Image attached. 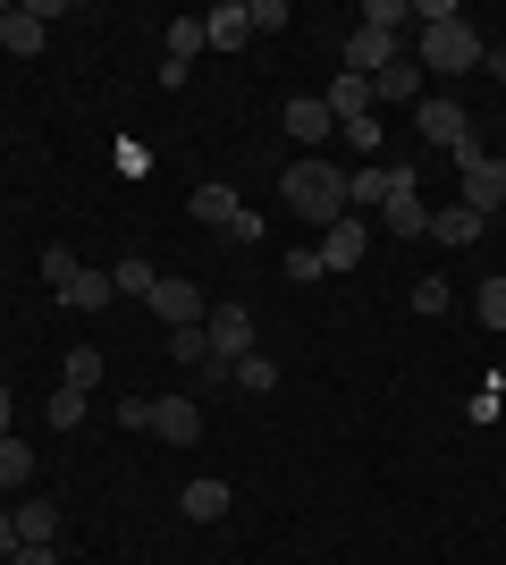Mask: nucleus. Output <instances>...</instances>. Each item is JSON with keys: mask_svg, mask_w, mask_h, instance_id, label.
<instances>
[{"mask_svg": "<svg viewBox=\"0 0 506 565\" xmlns=\"http://www.w3.org/2000/svg\"><path fill=\"white\" fill-rule=\"evenodd\" d=\"M279 194H288V212H295V220H313V228L346 220V169H337L330 152H304V161H288Z\"/></svg>", "mask_w": 506, "mask_h": 565, "instance_id": "obj_1", "label": "nucleus"}, {"mask_svg": "<svg viewBox=\"0 0 506 565\" xmlns=\"http://www.w3.org/2000/svg\"><path fill=\"white\" fill-rule=\"evenodd\" d=\"M456 203H464V212H482V220H498L506 212V161H489L482 143L456 152Z\"/></svg>", "mask_w": 506, "mask_h": 565, "instance_id": "obj_2", "label": "nucleus"}, {"mask_svg": "<svg viewBox=\"0 0 506 565\" xmlns=\"http://www.w3.org/2000/svg\"><path fill=\"white\" fill-rule=\"evenodd\" d=\"M413 127H422V143H439V152H473V110H464L456 94H422L413 102Z\"/></svg>", "mask_w": 506, "mask_h": 565, "instance_id": "obj_3", "label": "nucleus"}, {"mask_svg": "<svg viewBox=\"0 0 506 565\" xmlns=\"http://www.w3.org/2000/svg\"><path fill=\"white\" fill-rule=\"evenodd\" d=\"M388 236H431V203L413 194V161H388Z\"/></svg>", "mask_w": 506, "mask_h": 565, "instance_id": "obj_4", "label": "nucleus"}, {"mask_svg": "<svg viewBox=\"0 0 506 565\" xmlns=\"http://www.w3.org/2000/svg\"><path fill=\"white\" fill-rule=\"evenodd\" d=\"M203 338H212L219 363H245V354H254V312L245 305H212L203 312Z\"/></svg>", "mask_w": 506, "mask_h": 565, "instance_id": "obj_5", "label": "nucleus"}, {"mask_svg": "<svg viewBox=\"0 0 506 565\" xmlns=\"http://www.w3.org/2000/svg\"><path fill=\"white\" fill-rule=\"evenodd\" d=\"M0 43L18 51V60H34V51L51 43V9L43 0H9V9H0Z\"/></svg>", "mask_w": 506, "mask_h": 565, "instance_id": "obj_6", "label": "nucleus"}, {"mask_svg": "<svg viewBox=\"0 0 506 565\" xmlns=\"http://www.w3.org/2000/svg\"><path fill=\"white\" fill-rule=\"evenodd\" d=\"M279 127H288V136L304 143V152H321V143L337 136V118H330V102H321V94H295L288 110H279Z\"/></svg>", "mask_w": 506, "mask_h": 565, "instance_id": "obj_7", "label": "nucleus"}, {"mask_svg": "<svg viewBox=\"0 0 506 565\" xmlns=\"http://www.w3.org/2000/svg\"><path fill=\"white\" fill-rule=\"evenodd\" d=\"M144 305L161 312L169 330H194V321L212 312V296H203V287H186V279H161V287H152V296H144Z\"/></svg>", "mask_w": 506, "mask_h": 565, "instance_id": "obj_8", "label": "nucleus"}, {"mask_svg": "<svg viewBox=\"0 0 506 565\" xmlns=\"http://www.w3.org/2000/svg\"><path fill=\"white\" fill-rule=\"evenodd\" d=\"M363 254H372V236H363V220H330L321 228V270H363Z\"/></svg>", "mask_w": 506, "mask_h": 565, "instance_id": "obj_9", "label": "nucleus"}, {"mask_svg": "<svg viewBox=\"0 0 506 565\" xmlns=\"http://www.w3.org/2000/svg\"><path fill=\"white\" fill-rule=\"evenodd\" d=\"M51 296H60L68 312H101V305H119V287H110V270H85V262H76V270H68L60 287H51Z\"/></svg>", "mask_w": 506, "mask_h": 565, "instance_id": "obj_10", "label": "nucleus"}, {"mask_svg": "<svg viewBox=\"0 0 506 565\" xmlns=\"http://www.w3.org/2000/svg\"><path fill=\"white\" fill-rule=\"evenodd\" d=\"M397 51H406L397 34H380V25H355V34H346V76H380Z\"/></svg>", "mask_w": 506, "mask_h": 565, "instance_id": "obj_11", "label": "nucleus"}, {"mask_svg": "<svg viewBox=\"0 0 506 565\" xmlns=\"http://www.w3.org/2000/svg\"><path fill=\"white\" fill-rule=\"evenodd\" d=\"M152 430L177 439V448H194V439H203V405L194 397H152Z\"/></svg>", "mask_w": 506, "mask_h": 565, "instance_id": "obj_12", "label": "nucleus"}, {"mask_svg": "<svg viewBox=\"0 0 506 565\" xmlns=\"http://www.w3.org/2000/svg\"><path fill=\"white\" fill-rule=\"evenodd\" d=\"M101 380H110V354H101V347H68V354H60V388H76V397H94Z\"/></svg>", "mask_w": 506, "mask_h": 565, "instance_id": "obj_13", "label": "nucleus"}, {"mask_svg": "<svg viewBox=\"0 0 506 565\" xmlns=\"http://www.w3.org/2000/svg\"><path fill=\"white\" fill-rule=\"evenodd\" d=\"M372 102H422V60H413V51H397V60L372 76Z\"/></svg>", "mask_w": 506, "mask_h": 565, "instance_id": "obj_14", "label": "nucleus"}, {"mask_svg": "<svg viewBox=\"0 0 506 565\" xmlns=\"http://www.w3.org/2000/svg\"><path fill=\"white\" fill-rule=\"evenodd\" d=\"M321 102H330V118H337V127H355V118H372V76H346V68H337Z\"/></svg>", "mask_w": 506, "mask_h": 565, "instance_id": "obj_15", "label": "nucleus"}, {"mask_svg": "<svg viewBox=\"0 0 506 565\" xmlns=\"http://www.w3.org/2000/svg\"><path fill=\"white\" fill-rule=\"evenodd\" d=\"M203 51H212L203 18H169V25H161V60H169V68H186V60H203Z\"/></svg>", "mask_w": 506, "mask_h": 565, "instance_id": "obj_16", "label": "nucleus"}, {"mask_svg": "<svg viewBox=\"0 0 506 565\" xmlns=\"http://www.w3.org/2000/svg\"><path fill=\"white\" fill-rule=\"evenodd\" d=\"M228 498H237V490L203 472V481H186V490H177V507H186V523H219V515H228Z\"/></svg>", "mask_w": 506, "mask_h": 565, "instance_id": "obj_17", "label": "nucleus"}, {"mask_svg": "<svg viewBox=\"0 0 506 565\" xmlns=\"http://www.w3.org/2000/svg\"><path fill=\"white\" fill-rule=\"evenodd\" d=\"M203 34H212V51H237V43H254V18H245V0H219L212 18H203Z\"/></svg>", "mask_w": 506, "mask_h": 565, "instance_id": "obj_18", "label": "nucleus"}, {"mask_svg": "<svg viewBox=\"0 0 506 565\" xmlns=\"http://www.w3.org/2000/svg\"><path fill=\"white\" fill-rule=\"evenodd\" d=\"M186 220H203V228H228V220H237V186H219V178H212V186H194V194H186Z\"/></svg>", "mask_w": 506, "mask_h": 565, "instance_id": "obj_19", "label": "nucleus"}, {"mask_svg": "<svg viewBox=\"0 0 506 565\" xmlns=\"http://www.w3.org/2000/svg\"><path fill=\"white\" fill-rule=\"evenodd\" d=\"M431 236H439V245H456V254H464L473 236H489V220H482V212H464V203H448V212H431Z\"/></svg>", "mask_w": 506, "mask_h": 565, "instance_id": "obj_20", "label": "nucleus"}, {"mask_svg": "<svg viewBox=\"0 0 506 565\" xmlns=\"http://www.w3.org/2000/svg\"><path fill=\"white\" fill-rule=\"evenodd\" d=\"M18 532H25V548H51V532H60V507H51V498H25V507H18Z\"/></svg>", "mask_w": 506, "mask_h": 565, "instance_id": "obj_21", "label": "nucleus"}, {"mask_svg": "<svg viewBox=\"0 0 506 565\" xmlns=\"http://www.w3.org/2000/svg\"><path fill=\"white\" fill-rule=\"evenodd\" d=\"M388 203V169H346V212H372Z\"/></svg>", "mask_w": 506, "mask_h": 565, "instance_id": "obj_22", "label": "nucleus"}, {"mask_svg": "<svg viewBox=\"0 0 506 565\" xmlns=\"http://www.w3.org/2000/svg\"><path fill=\"white\" fill-rule=\"evenodd\" d=\"M228 380H237L245 397H270V388H279V363H270V354H245V363H228Z\"/></svg>", "mask_w": 506, "mask_h": 565, "instance_id": "obj_23", "label": "nucleus"}, {"mask_svg": "<svg viewBox=\"0 0 506 565\" xmlns=\"http://www.w3.org/2000/svg\"><path fill=\"white\" fill-rule=\"evenodd\" d=\"M25 481H34V448L9 430V439H0V490H25Z\"/></svg>", "mask_w": 506, "mask_h": 565, "instance_id": "obj_24", "label": "nucleus"}, {"mask_svg": "<svg viewBox=\"0 0 506 565\" xmlns=\"http://www.w3.org/2000/svg\"><path fill=\"white\" fill-rule=\"evenodd\" d=\"M169 363H186V372L219 363V354H212V338H203V321H194V330H169Z\"/></svg>", "mask_w": 506, "mask_h": 565, "instance_id": "obj_25", "label": "nucleus"}, {"mask_svg": "<svg viewBox=\"0 0 506 565\" xmlns=\"http://www.w3.org/2000/svg\"><path fill=\"white\" fill-rule=\"evenodd\" d=\"M110 287H119V296H152V287H161V270H152L144 254H119V270H110Z\"/></svg>", "mask_w": 506, "mask_h": 565, "instance_id": "obj_26", "label": "nucleus"}, {"mask_svg": "<svg viewBox=\"0 0 506 565\" xmlns=\"http://www.w3.org/2000/svg\"><path fill=\"white\" fill-rule=\"evenodd\" d=\"M363 25H380V34H406V25H413V0H363Z\"/></svg>", "mask_w": 506, "mask_h": 565, "instance_id": "obj_27", "label": "nucleus"}, {"mask_svg": "<svg viewBox=\"0 0 506 565\" xmlns=\"http://www.w3.org/2000/svg\"><path fill=\"white\" fill-rule=\"evenodd\" d=\"M473 312H482V330H506V279H482V287H473Z\"/></svg>", "mask_w": 506, "mask_h": 565, "instance_id": "obj_28", "label": "nucleus"}, {"mask_svg": "<svg viewBox=\"0 0 506 565\" xmlns=\"http://www.w3.org/2000/svg\"><path fill=\"white\" fill-rule=\"evenodd\" d=\"M448 305H456V296H448V279H413V312H422V321H439Z\"/></svg>", "mask_w": 506, "mask_h": 565, "instance_id": "obj_29", "label": "nucleus"}, {"mask_svg": "<svg viewBox=\"0 0 506 565\" xmlns=\"http://www.w3.org/2000/svg\"><path fill=\"white\" fill-rule=\"evenodd\" d=\"M85 423V397H76V388H51V430H76Z\"/></svg>", "mask_w": 506, "mask_h": 565, "instance_id": "obj_30", "label": "nucleus"}, {"mask_svg": "<svg viewBox=\"0 0 506 565\" xmlns=\"http://www.w3.org/2000/svg\"><path fill=\"white\" fill-rule=\"evenodd\" d=\"M245 18H254V34H279V25H288V0H245Z\"/></svg>", "mask_w": 506, "mask_h": 565, "instance_id": "obj_31", "label": "nucleus"}, {"mask_svg": "<svg viewBox=\"0 0 506 565\" xmlns=\"http://www.w3.org/2000/svg\"><path fill=\"white\" fill-rule=\"evenodd\" d=\"M346 136V152H380V118H355V127H337Z\"/></svg>", "mask_w": 506, "mask_h": 565, "instance_id": "obj_32", "label": "nucleus"}, {"mask_svg": "<svg viewBox=\"0 0 506 565\" xmlns=\"http://www.w3.org/2000/svg\"><path fill=\"white\" fill-rule=\"evenodd\" d=\"M119 178H152V152H144V143H136V136L119 143Z\"/></svg>", "mask_w": 506, "mask_h": 565, "instance_id": "obj_33", "label": "nucleus"}, {"mask_svg": "<svg viewBox=\"0 0 506 565\" xmlns=\"http://www.w3.org/2000/svg\"><path fill=\"white\" fill-rule=\"evenodd\" d=\"M119 430H152V397H119Z\"/></svg>", "mask_w": 506, "mask_h": 565, "instance_id": "obj_34", "label": "nucleus"}, {"mask_svg": "<svg viewBox=\"0 0 506 565\" xmlns=\"http://www.w3.org/2000/svg\"><path fill=\"white\" fill-rule=\"evenodd\" d=\"M228 236H237V245H254V236H262V212H254V203H237V220H228Z\"/></svg>", "mask_w": 506, "mask_h": 565, "instance_id": "obj_35", "label": "nucleus"}, {"mask_svg": "<svg viewBox=\"0 0 506 565\" xmlns=\"http://www.w3.org/2000/svg\"><path fill=\"white\" fill-rule=\"evenodd\" d=\"M25 548V532H18V507H0V557H18Z\"/></svg>", "mask_w": 506, "mask_h": 565, "instance_id": "obj_36", "label": "nucleus"}, {"mask_svg": "<svg viewBox=\"0 0 506 565\" xmlns=\"http://www.w3.org/2000/svg\"><path fill=\"white\" fill-rule=\"evenodd\" d=\"M482 68H489V76L506 85V43H489V51H482Z\"/></svg>", "mask_w": 506, "mask_h": 565, "instance_id": "obj_37", "label": "nucleus"}, {"mask_svg": "<svg viewBox=\"0 0 506 565\" xmlns=\"http://www.w3.org/2000/svg\"><path fill=\"white\" fill-rule=\"evenodd\" d=\"M9 565H60V557H51V548H18Z\"/></svg>", "mask_w": 506, "mask_h": 565, "instance_id": "obj_38", "label": "nucleus"}, {"mask_svg": "<svg viewBox=\"0 0 506 565\" xmlns=\"http://www.w3.org/2000/svg\"><path fill=\"white\" fill-rule=\"evenodd\" d=\"M9 414H18V397H9V388H0V439H9Z\"/></svg>", "mask_w": 506, "mask_h": 565, "instance_id": "obj_39", "label": "nucleus"}, {"mask_svg": "<svg viewBox=\"0 0 506 565\" xmlns=\"http://www.w3.org/2000/svg\"><path fill=\"white\" fill-rule=\"evenodd\" d=\"M489 388H498V397H506V372H498V380H489Z\"/></svg>", "mask_w": 506, "mask_h": 565, "instance_id": "obj_40", "label": "nucleus"}, {"mask_svg": "<svg viewBox=\"0 0 506 565\" xmlns=\"http://www.w3.org/2000/svg\"><path fill=\"white\" fill-rule=\"evenodd\" d=\"M489 228H506V212H498V220H489Z\"/></svg>", "mask_w": 506, "mask_h": 565, "instance_id": "obj_41", "label": "nucleus"}]
</instances>
